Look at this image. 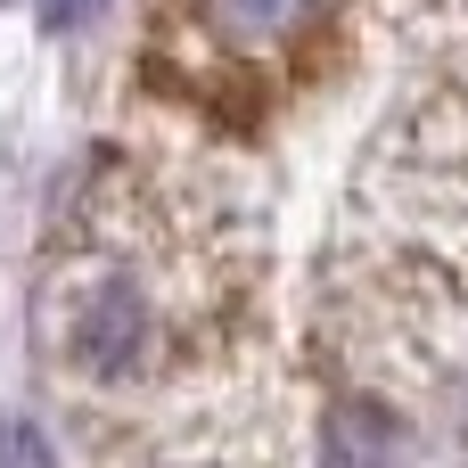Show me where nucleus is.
I'll use <instances>...</instances> for the list:
<instances>
[{
	"mask_svg": "<svg viewBox=\"0 0 468 468\" xmlns=\"http://www.w3.org/2000/svg\"><path fill=\"white\" fill-rule=\"evenodd\" d=\"M296 8H304V0H206V16H214L230 41H280V33L296 25Z\"/></svg>",
	"mask_w": 468,
	"mask_h": 468,
	"instance_id": "7ed1b4c3",
	"label": "nucleus"
},
{
	"mask_svg": "<svg viewBox=\"0 0 468 468\" xmlns=\"http://www.w3.org/2000/svg\"><path fill=\"white\" fill-rule=\"evenodd\" d=\"M33 8H41V25H49V33H74V25L90 16V0H33Z\"/></svg>",
	"mask_w": 468,
	"mask_h": 468,
	"instance_id": "39448f33",
	"label": "nucleus"
},
{
	"mask_svg": "<svg viewBox=\"0 0 468 468\" xmlns=\"http://www.w3.org/2000/svg\"><path fill=\"white\" fill-rule=\"evenodd\" d=\"M403 461V428L378 403H337L321 428V468H395Z\"/></svg>",
	"mask_w": 468,
	"mask_h": 468,
	"instance_id": "f03ea898",
	"label": "nucleus"
},
{
	"mask_svg": "<svg viewBox=\"0 0 468 468\" xmlns=\"http://www.w3.org/2000/svg\"><path fill=\"white\" fill-rule=\"evenodd\" d=\"M140 346H148V296L132 280H99L82 296V313H74V354L115 378V370L140 362Z\"/></svg>",
	"mask_w": 468,
	"mask_h": 468,
	"instance_id": "f257e3e1",
	"label": "nucleus"
},
{
	"mask_svg": "<svg viewBox=\"0 0 468 468\" xmlns=\"http://www.w3.org/2000/svg\"><path fill=\"white\" fill-rule=\"evenodd\" d=\"M0 468H58L49 436H41L25 411H0Z\"/></svg>",
	"mask_w": 468,
	"mask_h": 468,
	"instance_id": "20e7f679",
	"label": "nucleus"
}]
</instances>
